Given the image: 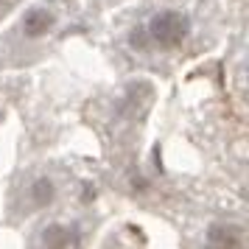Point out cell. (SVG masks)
<instances>
[{"instance_id": "6da1fadb", "label": "cell", "mask_w": 249, "mask_h": 249, "mask_svg": "<svg viewBox=\"0 0 249 249\" xmlns=\"http://www.w3.org/2000/svg\"><path fill=\"white\" fill-rule=\"evenodd\" d=\"M191 14L185 9H177V6H165V9L151 12L143 23H137L129 31L126 42L137 53H171V51H179L191 39Z\"/></svg>"}, {"instance_id": "7a4b0ae2", "label": "cell", "mask_w": 249, "mask_h": 249, "mask_svg": "<svg viewBox=\"0 0 249 249\" xmlns=\"http://www.w3.org/2000/svg\"><path fill=\"white\" fill-rule=\"evenodd\" d=\"M59 23V12L56 6L51 3H36L31 9H25V14L20 17V25H17V34L25 42H36V39H45Z\"/></svg>"}, {"instance_id": "3957f363", "label": "cell", "mask_w": 249, "mask_h": 249, "mask_svg": "<svg viewBox=\"0 0 249 249\" xmlns=\"http://www.w3.org/2000/svg\"><path fill=\"white\" fill-rule=\"evenodd\" d=\"M204 244H207V249H244L247 247V241H244V227L232 224V221L210 224L207 235H204Z\"/></svg>"}, {"instance_id": "277c9868", "label": "cell", "mask_w": 249, "mask_h": 249, "mask_svg": "<svg viewBox=\"0 0 249 249\" xmlns=\"http://www.w3.org/2000/svg\"><path fill=\"white\" fill-rule=\"evenodd\" d=\"M76 238H79L76 227H70V224H48L45 230H42V247L45 249H73Z\"/></svg>"}, {"instance_id": "5b68a950", "label": "cell", "mask_w": 249, "mask_h": 249, "mask_svg": "<svg viewBox=\"0 0 249 249\" xmlns=\"http://www.w3.org/2000/svg\"><path fill=\"white\" fill-rule=\"evenodd\" d=\"M56 199V182L51 179V177H36L31 185H28V202L31 207H48V204H53Z\"/></svg>"}, {"instance_id": "8992f818", "label": "cell", "mask_w": 249, "mask_h": 249, "mask_svg": "<svg viewBox=\"0 0 249 249\" xmlns=\"http://www.w3.org/2000/svg\"><path fill=\"white\" fill-rule=\"evenodd\" d=\"M6 3H9V0H0V9H3V6H6Z\"/></svg>"}]
</instances>
